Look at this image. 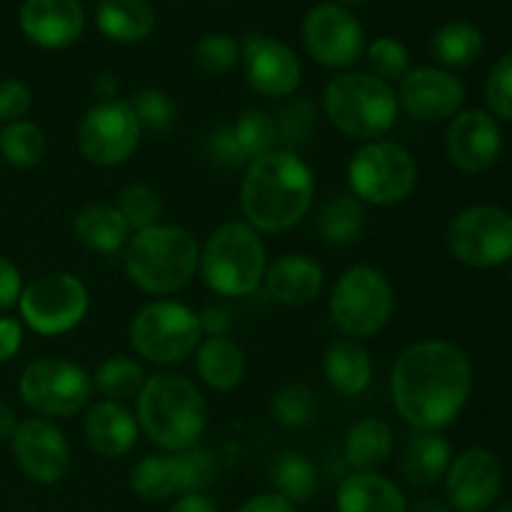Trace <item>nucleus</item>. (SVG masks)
<instances>
[{
    "mask_svg": "<svg viewBox=\"0 0 512 512\" xmlns=\"http://www.w3.org/2000/svg\"><path fill=\"white\" fill-rule=\"evenodd\" d=\"M473 390V363L448 340H420L405 348L390 373V398L413 430L440 433L460 413Z\"/></svg>",
    "mask_w": 512,
    "mask_h": 512,
    "instance_id": "nucleus-1",
    "label": "nucleus"
},
{
    "mask_svg": "<svg viewBox=\"0 0 512 512\" xmlns=\"http://www.w3.org/2000/svg\"><path fill=\"white\" fill-rule=\"evenodd\" d=\"M315 178L310 165L293 150H270L245 165L240 210L258 233H285L310 213Z\"/></svg>",
    "mask_w": 512,
    "mask_h": 512,
    "instance_id": "nucleus-2",
    "label": "nucleus"
},
{
    "mask_svg": "<svg viewBox=\"0 0 512 512\" xmlns=\"http://www.w3.org/2000/svg\"><path fill=\"white\" fill-rule=\"evenodd\" d=\"M135 420L165 453H185L200 445L208 428V403L193 380L163 370L145 380L135 398Z\"/></svg>",
    "mask_w": 512,
    "mask_h": 512,
    "instance_id": "nucleus-3",
    "label": "nucleus"
},
{
    "mask_svg": "<svg viewBox=\"0 0 512 512\" xmlns=\"http://www.w3.org/2000/svg\"><path fill=\"white\" fill-rule=\"evenodd\" d=\"M200 265L198 238L183 225L140 230L125 245V273L150 295H173L188 288Z\"/></svg>",
    "mask_w": 512,
    "mask_h": 512,
    "instance_id": "nucleus-4",
    "label": "nucleus"
},
{
    "mask_svg": "<svg viewBox=\"0 0 512 512\" xmlns=\"http://www.w3.org/2000/svg\"><path fill=\"white\" fill-rule=\"evenodd\" d=\"M268 253L258 230L245 220L218 225L200 250V278L213 293L245 298L263 285Z\"/></svg>",
    "mask_w": 512,
    "mask_h": 512,
    "instance_id": "nucleus-5",
    "label": "nucleus"
},
{
    "mask_svg": "<svg viewBox=\"0 0 512 512\" xmlns=\"http://www.w3.org/2000/svg\"><path fill=\"white\" fill-rule=\"evenodd\" d=\"M323 110L345 138L370 143L390 133L398 120V93L373 73H340L325 85Z\"/></svg>",
    "mask_w": 512,
    "mask_h": 512,
    "instance_id": "nucleus-6",
    "label": "nucleus"
},
{
    "mask_svg": "<svg viewBox=\"0 0 512 512\" xmlns=\"http://www.w3.org/2000/svg\"><path fill=\"white\" fill-rule=\"evenodd\" d=\"M328 310L333 325L345 338H373L393 318V285L380 270L353 265L335 283Z\"/></svg>",
    "mask_w": 512,
    "mask_h": 512,
    "instance_id": "nucleus-7",
    "label": "nucleus"
},
{
    "mask_svg": "<svg viewBox=\"0 0 512 512\" xmlns=\"http://www.w3.org/2000/svg\"><path fill=\"white\" fill-rule=\"evenodd\" d=\"M348 185L360 203L388 208L410 198L418 185V165L400 143L370 140L350 155Z\"/></svg>",
    "mask_w": 512,
    "mask_h": 512,
    "instance_id": "nucleus-8",
    "label": "nucleus"
},
{
    "mask_svg": "<svg viewBox=\"0 0 512 512\" xmlns=\"http://www.w3.org/2000/svg\"><path fill=\"white\" fill-rule=\"evenodd\" d=\"M130 345L140 358L158 365L183 363L203 343L195 310L175 300H153L130 320Z\"/></svg>",
    "mask_w": 512,
    "mask_h": 512,
    "instance_id": "nucleus-9",
    "label": "nucleus"
},
{
    "mask_svg": "<svg viewBox=\"0 0 512 512\" xmlns=\"http://www.w3.org/2000/svg\"><path fill=\"white\" fill-rule=\"evenodd\" d=\"M18 393L40 418H70L88 405L93 375L73 360L40 358L23 368Z\"/></svg>",
    "mask_w": 512,
    "mask_h": 512,
    "instance_id": "nucleus-10",
    "label": "nucleus"
},
{
    "mask_svg": "<svg viewBox=\"0 0 512 512\" xmlns=\"http://www.w3.org/2000/svg\"><path fill=\"white\" fill-rule=\"evenodd\" d=\"M450 255L468 268L490 270L512 260V213L498 205H473L450 220Z\"/></svg>",
    "mask_w": 512,
    "mask_h": 512,
    "instance_id": "nucleus-11",
    "label": "nucleus"
},
{
    "mask_svg": "<svg viewBox=\"0 0 512 512\" xmlns=\"http://www.w3.org/2000/svg\"><path fill=\"white\" fill-rule=\"evenodd\" d=\"M90 308V293L73 273H50L35 278L20 293L18 310L23 323L45 338L70 333L83 323Z\"/></svg>",
    "mask_w": 512,
    "mask_h": 512,
    "instance_id": "nucleus-12",
    "label": "nucleus"
},
{
    "mask_svg": "<svg viewBox=\"0 0 512 512\" xmlns=\"http://www.w3.org/2000/svg\"><path fill=\"white\" fill-rule=\"evenodd\" d=\"M218 475L213 450L195 445L185 453L145 455L130 470V488L143 500H165L170 495L203 493Z\"/></svg>",
    "mask_w": 512,
    "mask_h": 512,
    "instance_id": "nucleus-13",
    "label": "nucleus"
},
{
    "mask_svg": "<svg viewBox=\"0 0 512 512\" xmlns=\"http://www.w3.org/2000/svg\"><path fill=\"white\" fill-rule=\"evenodd\" d=\"M140 133L143 128L130 108V100L113 98L100 100L83 115L75 143L88 163L115 168L133 158L140 145Z\"/></svg>",
    "mask_w": 512,
    "mask_h": 512,
    "instance_id": "nucleus-14",
    "label": "nucleus"
},
{
    "mask_svg": "<svg viewBox=\"0 0 512 512\" xmlns=\"http://www.w3.org/2000/svg\"><path fill=\"white\" fill-rule=\"evenodd\" d=\"M300 33L310 58L325 68H350L365 50L363 25L345 5L338 3H320L310 8Z\"/></svg>",
    "mask_w": 512,
    "mask_h": 512,
    "instance_id": "nucleus-15",
    "label": "nucleus"
},
{
    "mask_svg": "<svg viewBox=\"0 0 512 512\" xmlns=\"http://www.w3.org/2000/svg\"><path fill=\"white\" fill-rule=\"evenodd\" d=\"M10 450L25 478L55 485L70 470V445L63 430L48 418H28L10 435Z\"/></svg>",
    "mask_w": 512,
    "mask_h": 512,
    "instance_id": "nucleus-16",
    "label": "nucleus"
},
{
    "mask_svg": "<svg viewBox=\"0 0 512 512\" xmlns=\"http://www.w3.org/2000/svg\"><path fill=\"white\" fill-rule=\"evenodd\" d=\"M503 488V468L485 448H470L450 463L445 498L455 512H488Z\"/></svg>",
    "mask_w": 512,
    "mask_h": 512,
    "instance_id": "nucleus-17",
    "label": "nucleus"
},
{
    "mask_svg": "<svg viewBox=\"0 0 512 512\" xmlns=\"http://www.w3.org/2000/svg\"><path fill=\"white\" fill-rule=\"evenodd\" d=\"M245 80L265 98H290L300 88L303 68L288 43L270 35H255L240 50Z\"/></svg>",
    "mask_w": 512,
    "mask_h": 512,
    "instance_id": "nucleus-18",
    "label": "nucleus"
},
{
    "mask_svg": "<svg viewBox=\"0 0 512 512\" xmlns=\"http://www.w3.org/2000/svg\"><path fill=\"white\" fill-rule=\"evenodd\" d=\"M398 103L405 113L423 123L455 118L465 103V85L445 68H410L400 80Z\"/></svg>",
    "mask_w": 512,
    "mask_h": 512,
    "instance_id": "nucleus-19",
    "label": "nucleus"
},
{
    "mask_svg": "<svg viewBox=\"0 0 512 512\" xmlns=\"http://www.w3.org/2000/svg\"><path fill=\"white\" fill-rule=\"evenodd\" d=\"M445 148L455 168L463 173H485L503 153V130L498 118L480 108L460 110L450 120Z\"/></svg>",
    "mask_w": 512,
    "mask_h": 512,
    "instance_id": "nucleus-20",
    "label": "nucleus"
},
{
    "mask_svg": "<svg viewBox=\"0 0 512 512\" xmlns=\"http://www.w3.org/2000/svg\"><path fill=\"white\" fill-rule=\"evenodd\" d=\"M20 30L38 48H70L85 30V10L80 0H23Z\"/></svg>",
    "mask_w": 512,
    "mask_h": 512,
    "instance_id": "nucleus-21",
    "label": "nucleus"
},
{
    "mask_svg": "<svg viewBox=\"0 0 512 512\" xmlns=\"http://www.w3.org/2000/svg\"><path fill=\"white\" fill-rule=\"evenodd\" d=\"M325 273L320 263L300 253L280 255L278 260L265 268L263 288L268 298L278 305L300 308L308 305L323 293Z\"/></svg>",
    "mask_w": 512,
    "mask_h": 512,
    "instance_id": "nucleus-22",
    "label": "nucleus"
},
{
    "mask_svg": "<svg viewBox=\"0 0 512 512\" xmlns=\"http://www.w3.org/2000/svg\"><path fill=\"white\" fill-rule=\"evenodd\" d=\"M85 440L103 458H123L138 443V420L118 400H100L85 415Z\"/></svg>",
    "mask_w": 512,
    "mask_h": 512,
    "instance_id": "nucleus-23",
    "label": "nucleus"
},
{
    "mask_svg": "<svg viewBox=\"0 0 512 512\" xmlns=\"http://www.w3.org/2000/svg\"><path fill=\"white\" fill-rule=\"evenodd\" d=\"M338 512H408L403 490L380 473H353L340 483Z\"/></svg>",
    "mask_w": 512,
    "mask_h": 512,
    "instance_id": "nucleus-24",
    "label": "nucleus"
},
{
    "mask_svg": "<svg viewBox=\"0 0 512 512\" xmlns=\"http://www.w3.org/2000/svg\"><path fill=\"white\" fill-rule=\"evenodd\" d=\"M450 463H453V450L443 435L415 430L405 443L403 475L413 488H435L440 480H445Z\"/></svg>",
    "mask_w": 512,
    "mask_h": 512,
    "instance_id": "nucleus-25",
    "label": "nucleus"
},
{
    "mask_svg": "<svg viewBox=\"0 0 512 512\" xmlns=\"http://www.w3.org/2000/svg\"><path fill=\"white\" fill-rule=\"evenodd\" d=\"M245 353L235 340L228 335L218 338H205L195 350V370L198 378L208 385L210 390L228 393L238 388L245 378Z\"/></svg>",
    "mask_w": 512,
    "mask_h": 512,
    "instance_id": "nucleus-26",
    "label": "nucleus"
},
{
    "mask_svg": "<svg viewBox=\"0 0 512 512\" xmlns=\"http://www.w3.org/2000/svg\"><path fill=\"white\" fill-rule=\"evenodd\" d=\"M158 15L150 0H100L95 25L113 43H140L155 30Z\"/></svg>",
    "mask_w": 512,
    "mask_h": 512,
    "instance_id": "nucleus-27",
    "label": "nucleus"
},
{
    "mask_svg": "<svg viewBox=\"0 0 512 512\" xmlns=\"http://www.w3.org/2000/svg\"><path fill=\"white\" fill-rule=\"evenodd\" d=\"M323 370L328 383L348 398L365 393L373 383V360L358 340L343 338L330 343L325 350Z\"/></svg>",
    "mask_w": 512,
    "mask_h": 512,
    "instance_id": "nucleus-28",
    "label": "nucleus"
},
{
    "mask_svg": "<svg viewBox=\"0 0 512 512\" xmlns=\"http://www.w3.org/2000/svg\"><path fill=\"white\" fill-rule=\"evenodd\" d=\"M73 233L80 245L95 253L113 255L123 250L130 240V228L120 210L108 203L85 205L73 220Z\"/></svg>",
    "mask_w": 512,
    "mask_h": 512,
    "instance_id": "nucleus-29",
    "label": "nucleus"
},
{
    "mask_svg": "<svg viewBox=\"0 0 512 512\" xmlns=\"http://www.w3.org/2000/svg\"><path fill=\"white\" fill-rule=\"evenodd\" d=\"M395 435L385 420L363 418L345 435V460L355 468V473H375L393 455Z\"/></svg>",
    "mask_w": 512,
    "mask_h": 512,
    "instance_id": "nucleus-30",
    "label": "nucleus"
},
{
    "mask_svg": "<svg viewBox=\"0 0 512 512\" xmlns=\"http://www.w3.org/2000/svg\"><path fill=\"white\" fill-rule=\"evenodd\" d=\"M430 50H433L435 60L445 68H470L483 55L485 38L478 25L470 23V20H448L435 30Z\"/></svg>",
    "mask_w": 512,
    "mask_h": 512,
    "instance_id": "nucleus-31",
    "label": "nucleus"
},
{
    "mask_svg": "<svg viewBox=\"0 0 512 512\" xmlns=\"http://www.w3.org/2000/svg\"><path fill=\"white\" fill-rule=\"evenodd\" d=\"M365 230V208L353 195H335L320 208L318 233L330 248L358 243Z\"/></svg>",
    "mask_w": 512,
    "mask_h": 512,
    "instance_id": "nucleus-32",
    "label": "nucleus"
},
{
    "mask_svg": "<svg viewBox=\"0 0 512 512\" xmlns=\"http://www.w3.org/2000/svg\"><path fill=\"white\" fill-rule=\"evenodd\" d=\"M270 483H273L275 493L283 495L293 505H300L308 503L318 490V473L308 455L298 453V450H283L273 460Z\"/></svg>",
    "mask_w": 512,
    "mask_h": 512,
    "instance_id": "nucleus-33",
    "label": "nucleus"
},
{
    "mask_svg": "<svg viewBox=\"0 0 512 512\" xmlns=\"http://www.w3.org/2000/svg\"><path fill=\"white\" fill-rule=\"evenodd\" d=\"M145 375L143 365L138 360L128 358V355H115L108 358L105 363H100V368L93 375V388L100 395H105V400H123L138 398V393L143 390Z\"/></svg>",
    "mask_w": 512,
    "mask_h": 512,
    "instance_id": "nucleus-34",
    "label": "nucleus"
},
{
    "mask_svg": "<svg viewBox=\"0 0 512 512\" xmlns=\"http://www.w3.org/2000/svg\"><path fill=\"white\" fill-rule=\"evenodd\" d=\"M48 140L33 120H15L0 130V155L13 168H35L43 160Z\"/></svg>",
    "mask_w": 512,
    "mask_h": 512,
    "instance_id": "nucleus-35",
    "label": "nucleus"
},
{
    "mask_svg": "<svg viewBox=\"0 0 512 512\" xmlns=\"http://www.w3.org/2000/svg\"><path fill=\"white\" fill-rule=\"evenodd\" d=\"M318 395L303 383H290L280 388L270 398V413L280 425L290 430H303L315 423L318 418Z\"/></svg>",
    "mask_w": 512,
    "mask_h": 512,
    "instance_id": "nucleus-36",
    "label": "nucleus"
},
{
    "mask_svg": "<svg viewBox=\"0 0 512 512\" xmlns=\"http://www.w3.org/2000/svg\"><path fill=\"white\" fill-rule=\"evenodd\" d=\"M115 208L120 210L128 228L135 230V233L155 228V225H160V218H163V198H160L158 190L145 183L125 185L120 190Z\"/></svg>",
    "mask_w": 512,
    "mask_h": 512,
    "instance_id": "nucleus-37",
    "label": "nucleus"
},
{
    "mask_svg": "<svg viewBox=\"0 0 512 512\" xmlns=\"http://www.w3.org/2000/svg\"><path fill=\"white\" fill-rule=\"evenodd\" d=\"M235 138H238L240 148L248 155V160L260 158V155L270 153L278 145V123L268 110L250 108L240 115L233 123Z\"/></svg>",
    "mask_w": 512,
    "mask_h": 512,
    "instance_id": "nucleus-38",
    "label": "nucleus"
},
{
    "mask_svg": "<svg viewBox=\"0 0 512 512\" xmlns=\"http://www.w3.org/2000/svg\"><path fill=\"white\" fill-rule=\"evenodd\" d=\"M193 60L203 73L225 75L238 65L240 45L228 33H208L195 43Z\"/></svg>",
    "mask_w": 512,
    "mask_h": 512,
    "instance_id": "nucleus-39",
    "label": "nucleus"
},
{
    "mask_svg": "<svg viewBox=\"0 0 512 512\" xmlns=\"http://www.w3.org/2000/svg\"><path fill=\"white\" fill-rule=\"evenodd\" d=\"M365 55H368V65L375 78L385 80V83H393V80L400 83L410 70L408 48H405L403 40L393 38V35H383V38L373 40Z\"/></svg>",
    "mask_w": 512,
    "mask_h": 512,
    "instance_id": "nucleus-40",
    "label": "nucleus"
},
{
    "mask_svg": "<svg viewBox=\"0 0 512 512\" xmlns=\"http://www.w3.org/2000/svg\"><path fill=\"white\" fill-rule=\"evenodd\" d=\"M130 108H133L140 128L150 130V133H165L175 123V103L168 93L158 88L138 90L130 100Z\"/></svg>",
    "mask_w": 512,
    "mask_h": 512,
    "instance_id": "nucleus-41",
    "label": "nucleus"
},
{
    "mask_svg": "<svg viewBox=\"0 0 512 512\" xmlns=\"http://www.w3.org/2000/svg\"><path fill=\"white\" fill-rule=\"evenodd\" d=\"M313 118H315L313 105H310V100H303V98L293 100V103H288L283 110H280V118H275V123H278V143L285 145L283 150L300 148V145L310 138Z\"/></svg>",
    "mask_w": 512,
    "mask_h": 512,
    "instance_id": "nucleus-42",
    "label": "nucleus"
},
{
    "mask_svg": "<svg viewBox=\"0 0 512 512\" xmlns=\"http://www.w3.org/2000/svg\"><path fill=\"white\" fill-rule=\"evenodd\" d=\"M485 100L495 118L512 123V53L503 55L493 65L485 83Z\"/></svg>",
    "mask_w": 512,
    "mask_h": 512,
    "instance_id": "nucleus-43",
    "label": "nucleus"
},
{
    "mask_svg": "<svg viewBox=\"0 0 512 512\" xmlns=\"http://www.w3.org/2000/svg\"><path fill=\"white\" fill-rule=\"evenodd\" d=\"M205 155H208L210 163L223 170H240L250 163L248 155L240 148L238 138H235L233 125H220L205 135Z\"/></svg>",
    "mask_w": 512,
    "mask_h": 512,
    "instance_id": "nucleus-44",
    "label": "nucleus"
},
{
    "mask_svg": "<svg viewBox=\"0 0 512 512\" xmlns=\"http://www.w3.org/2000/svg\"><path fill=\"white\" fill-rule=\"evenodd\" d=\"M33 105V93L23 80L5 78L0 80V123H15L28 115Z\"/></svg>",
    "mask_w": 512,
    "mask_h": 512,
    "instance_id": "nucleus-45",
    "label": "nucleus"
},
{
    "mask_svg": "<svg viewBox=\"0 0 512 512\" xmlns=\"http://www.w3.org/2000/svg\"><path fill=\"white\" fill-rule=\"evenodd\" d=\"M23 275L10 263L8 258L0 255V313L18 305L20 293H23Z\"/></svg>",
    "mask_w": 512,
    "mask_h": 512,
    "instance_id": "nucleus-46",
    "label": "nucleus"
},
{
    "mask_svg": "<svg viewBox=\"0 0 512 512\" xmlns=\"http://www.w3.org/2000/svg\"><path fill=\"white\" fill-rule=\"evenodd\" d=\"M198 318L203 335H208V338L228 335L230 328H233V315H230V310L223 308V305H210V308H205Z\"/></svg>",
    "mask_w": 512,
    "mask_h": 512,
    "instance_id": "nucleus-47",
    "label": "nucleus"
},
{
    "mask_svg": "<svg viewBox=\"0 0 512 512\" xmlns=\"http://www.w3.org/2000/svg\"><path fill=\"white\" fill-rule=\"evenodd\" d=\"M23 345V325L15 318H0V363H8Z\"/></svg>",
    "mask_w": 512,
    "mask_h": 512,
    "instance_id": "nucleus-48",
    "label": "nucleus"
},
{
    "mask_svg": "<svg viewBox=\"0 0 512 512\" xmlns=\"http://www.w3.org/2000/svg\"><path fill=\"white\" fill-rule=\"evenodd\" d=\"M238 512H298L290 500H285L283 495L278 493H263V495H255V498L245 500L240 505Z\"/></svg>",
    "mask_w": 512,
    "mask_h": 512,
    "instance_id": "nucleus-49",
    "label": "nucleus"
},
{
    "mask_svg": "<svg viewBox=\"0 0 512 512\" xmlns=\"http://www.w3.org/2000/svg\"><path fill=\"white\" fill-rule=\"evenodd\" d=\"M170 512H218V505L205 493H185L175 500Z\"/></svg>",
    "mask_w": 512,
    "mask_h": 512,
    "instance_id": "nucleus-50",
    "label": "nucleus"
},
{
    "mask_svg": "<svg viewBox=\"0 0 512 512\" xmlns=\"http://www.w3.org/2000/svg\"><path fill=\"white\" fill-rule=\"evenodd\" d=\"M15 428H18V418H15L13 408L0 400V440H10V435L15 433Z\"/></svg>",
    "mask_w": 512,
    "mask_h": 512,
    "instance_id": "nucleus-51",
    "label": "nucleus"
},
{
    "mask_svg": "<svg viewBox=\"0 0 512 512\" xmlns=\"http://www.w3.org/2000/svg\"><path fill=\"white\" fill-rule=\"evenodd\" d=\"M95 93L103 100H113L115 93H118V78L110 73H103L95 78Z\"/></svg>",
    "mask_w": 512,
    "mask_h": 512,
    "instance_id": "nucleus-52",
    "label": "nucleus"
},
{
    "mask_svg": "<svg viewBox=\"0 0 512 512\" xmlns=\"http://www.w3.org/2000/svg\"><path fill=\"white\" fill-rule=\"evenodd\" d=\"M408 512H450V505L440 498H423L408 508Z\"/></svg>",
    "mask_w": 512,
    "mask_h": 512,
    "instance_id": "nucleus-53",
    "label": "nucleus"
},
{
    "mask_svg": "<svg viewBox=\"0 0 512 512\" xmlns=\"http://www.w3.org/2000/svg\"><path fill=\"white\" fill-rule=\"evenodd\" d=\"M328 3H338V5H355V3H363V0H328Z\"/></svg>",
    "mask_w": 512,
    "mask_h": 512,
    "instance_id": "nucleus-54",
    "label": "nucleus"
},
{
    "mask_svg": "<svg viewBox=\"0 0 512 512\" xmlns=\"http://www.w3.org/2000/svg\"><path fill=\"white\" fill-rule=\"evenodd\" d=\"M493 512H512V503H508V505H500L498 510H493Z\"/></svg>",
    "mask_w": 512,
    "mask_h": 512,
    "instance_id": "nucleus-55",
    "label": "nucleus"
}]
</instances>
